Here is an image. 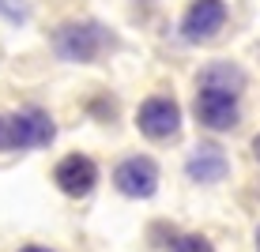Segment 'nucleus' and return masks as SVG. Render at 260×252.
<instances>
[{
  "label": "nucleus",
  "mask_w": 260,
  "mask_h": 252,
  "mask_svg": "<svg viewBox=\"0 0 260 252\" xmlns=\"http://www.w3.org/2000/svg\"><path fill=\"white\" fill-rule=\"evenodd\" d=\"M53 117L38 105H23L15 113H0V151H30L53 143Z\"/></svg>",
  "instance_id": "nucleus-1"
},
{
  "label": "nucleus",
  "mask_w": 260,
  "mask_h": 252,
  "mask_svg": "<svg viewBox=\"0 0 260 252\" xmlns=\"http://www.w3.org/2000/svg\"><path fill=\"white\" fill-rule=\"evenodd\" d=\"M106 46H113V34L106 30V26H98L91 19L83 23H64L57 34H53V49H57V57L64 60H98L106 53Z\"/></svg>",
  "instance_id": "nucleus-2"
},
{
  "label": "nucleus",
  "mask_w": 260,
  "mask_h": 252,
  "mask_svg": "<svg viewBox=\"0 0 260 252\" xmlns=\"http://www.w3.org/2000/svg\"><path fill=\"white\" fill-rule=\"evenodd\" d=\"M136 128L147 139H155V143H170V139H177V132H181V110H177L174 98L155 94L136 110Z\"/></svg>",
  "instance_id": "nucleus-3"
},
{
  "label": "nucleus",
  "mask_w": 260,
  "mask_h": 252,
  "mask_svg": "<svg viewBox=\"0 0 260 252\" xmlns=\"http://www.w3.org/2000/svg\"><path fill=\"white\" fill-rule=\"evenodd\" d=\"M196 121L211 132H230L238 124V94L234 91H219V87H200L196 91Z\"/></svg>",
  "instance_id": "nucleus-4"
},
{
  "label": "nucleus",
  "mask_w": 260,
  "mask_h": 252,
  "mask_svg": "<svg viewBox=\"0 0 260 252\" xmlns=\"http://www.w3.org/2000/svg\"><path fill=\"white\" fill-rule=\"evenodd\" d=\"M113 185H117L124 196H132V200H147V196H155V188H158V166L147 155H132V158H124L117 166Z\"/></svg>",
  "instance_id": "nucleus-5"
},
{
  "label": "nucleus",
  "mask_w": 260,
  "mask_h": 252,
  "mask_svg": "<svg viewBox=\"0 0 260 252\" xmlns=\"http://www.w3.org/2000/svg\"><path fill=\"white\" fill-rule=\"evenodd\" d=\"M53 181H57V188L64 196L76 200V196H87L98 185V166L87 155H64L57 162V169H53Z\"/></svg>",
  "instance_id": "nucleus-6"
},
{
  "label": "nucleus",
  "mask_w": 260,
  "mask_h": 252,
  "mask_svg": "<svg viewBox=\"0 0 260 252\" xmlns=\"http://www.w3.org/2000/svg\"><path fill=\"white\" fill-rule=\"evenodd\" d=\"M222 23H226V4L222 0H192L181 19V34L189 42H208L222 30Z\"/></svg>",
  "instance_id": "nucleus-7"
},
{
  "label": "nucleus",
  "mask_w": 260,
  "mask_h": 252,
  "mask_svg": "<svg viewBox=\"0 0 260 252\" xmlns=\"http://www.w3.org/2000/svg\"><path fill=\"white\" fill-rule=\"evenodd\" d=\"M226 155H222L215 143H204V147H196L192 151V158H189V177L192 181H200V185H215V181H222L226 177Z\"/></svg>",
  "instance_id": "nucleus-8"
},
{
  "label": "nucleus",
  "mask_w": 260,
  "mask_h": 252,
  "mask_svg": "<svg viewBox=\"0 0 260 252\" xmlns=\"http://www.w3.org/2000/svg\"><path fill=\"white\" fill-rule=\"evenodd\" d=\"M241 71L238 68H230V64H208L200 71V87H219V91H241Z\"/></svg>",
  "instance_id": "nucleus-9"
},
{
  "label": "nucleus",
  "mask_w": 260,
  "mask_h": 252,
  "mask_svg": "<svg viewBox=\"0 0 260 252\" xmlns=\"http://www.w3.org/2000/svg\"><path fill=\"white\" fill-rule=\"evenodd\" d=\"M166 252H215L208 237H200V233H177V237H170Z\"/></svg>",
  "instance_id": "nucleus-10"
},
{
  "label": "nucleus",
  "mask_w": 260,
  "mask_h": 252,
  "mask_svg": "<svg viewBox=\"0 0 260 252\" xmlns=\"http://www.w3.org/2000/svg\"><path fill=\"white\" fill-rule=\"evenodd\" d=\"M15 252H57V248H49V245H19Z\"/></svg>",
  "instance_id": "nucleus-11"
},
{
  "label": "nucleus",
  "mask_w": 260,
  "mask_h": 252,
  "mask_svg": "<svg viewBox=\"0 0 260 252\" xmlns=\"http://www.w3.org/2000/svg\"><path fill=\"white\" fill-rule=\"evenodd\" d=\"M253 155H256V158H260V136H256V139H253Z\"/></svg>",
  "instance_id": "nucleus-12"
},
{
  "label": "nucleus",
  "mask_w": 260,
  "mask_h": 252,
  "mask_svg": "<svg viewBox=\"0 0 260 252\" xmlns=\"http://www.w3.org/2000/svg\"><path fill=\"white\" fill-rule=\"evenodd\" d=\"M256 248H260V230H256Z\"/></svg>",
  "instance_id": "nucleus-13"
}]
</instances>
